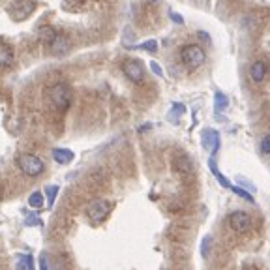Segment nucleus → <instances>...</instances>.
<instances>
[{
	"label": "nucleus",
	"instance_id": "f257e3e1",
	"mask_svg": "<svg viewBox=\"0 0 270 270\" xmlns=\"http://www.w3.org/2000/svg\"><path fill=\"white\" fill-rule=\"evenodd\" d=\"M47 99H49V105L57 111H66L72 105V99H74V92L72 88L64 83H55L47 88Z\"/></svg>",
	"mask_w": 270,
	"mask_h": 270
},
{
	"label": "nucleus",
	"instance_id": "cd10ccee",
	"mask_svg": "<svg viewBox=\"0 0 270 270\" xmlns=\"http://www.w3.org/2000/svg\"><path fill=\"white\" fill-rule=\"evenodd\" d=\"M242 270H259V269H255V267H246V269H242Z\"/></svg>",
	"mask_w": 270,
	"mask_h": 270
},
{
	"label": "nucleus",
	"instance_id": "f3484780",
	"mask_svg": "<svg viewBox=\"0 0 270 270\" xmlns=\"http://www.w3.org/2000/svg\"><path fill=\"white\" fill-rule=\"evenodd\" d=\"M28 205L32 207V209H41L43 207V195L39 193V192H34L32 195L28 197Z\"/></svg>",
	"mask_w": 270,
	"mask_h": 270
},
{
	"label": "nucleus",
	"instance_id": "f03ea898",
	"mask_svg": "<svg viewBox=\"0 0 270 270\" xmlns=\"http://www.w3.org/2000/svg\"><path fill=\"white\" fill-rule=\"evenodd\" d=\"M180 58H182V64H184L188 70H197L199 66H203L205 60H207V53L201 45L197 43H190V45H184L182 51H180Z\"/></svg>",
	"mask_w": 270,
	"mask_h": 270
},
{
	"label": "nucleus",
	"instance_id": "412c9836",
	"mask_svg": "<svg viewBox=\"0 0 270 270\" xmlns=\"http://www.w3.org/2000/svg\"><path fill=\"white\" fill-rule=\"evenodd\" d=\"M259 147H261V152H263V154H267V156H269L270 154V132L267 135H263V139H261V145H259Z\"/></svg>",
	"mask_w": 270,
	"mask_h": 270
},
{
	"label": "nucleus",
	"instance_id": "423d86ee",
	"mask_svg": "<svg viewBox=\"0 0 270 270\" xmlns=\"http://www.w3.org/2000/svg\"><path fill=\"white\" fill-rule=\"evenodd\" d=\"M122 72L132 83H141V81L145 79V68H143L141 62L135 60V58H128V60H124Z\"/></svg>",
	"mask_w": 270,
	"mask_h": 270
},
{
	"label": "nucleus",
	"instance_id": "2eb2a0df",
	"mask_svg": "<svg viewBox=\"0 0 270 270\" xmlns=\"http://www.w3.org/2000/svg\"><path fill=\"white\" fill-rule=\"evenodd\" d=\"M209 167H210V171L214 173L216 180H218V182H220V184L223 186V188H229V190L233 188V184H231V182H229V180H227V178H225V176H223V174H221V173L218 171V167H216V163H214V160H210V161H209Z\"/></svg>",
	"mask_w": 270,
	"mask_h": 270
},
{
	"label": "nucleus",
	"instance_id": "0eeeda50",
	"mask_svg": "<svg viewBox=\"0 0 270 270\" xmlns=\"http://www.w3.org/2000/svg\"><path fill=\"white\" fill-rule=\"evenodd\" d=\"M34 6H36L34 0H15L10 13L15 19H26L30 13L34 12Z\"/></svg>",
	"mask_w": 270,
	"mask_h": 270
},
{
	"label": "nucleus",
	"instance_id": "39448f33",
	"mask_svg": "<svg viewBox=\"0 0 270 270\" xmlns=\"http://www.w3.org/2000/svg\"><path fill=\"white\" fill-rule=\"evenodd\" d=\"M227 221H229V227L238 234L248 233L250 227H251V216L248 212H244V210H234V212H231Z\"/></svg>",
	"mask_w": 270,
	"mask_h": 270
},
{
	"label": "nucleus",
	"instance_id": "a211bd4d",
	"mask_svg": "<svg viewBox=\"0 0 270 270\" xmlns=\"http://www.w3.org/2000/svg\"><path fill=\"white\" fill-rule=\"evenodd\" d=\"M134 49H145V51H148V53H156V51H158V43H156V39H148V41L137 45Z\"/></svg>",
	"mask_w": 270,
	"mask_h": 270
},
{
	"label": "nucleus",
	"instance_id": "f8f14e48",
	"mask_svg": "<svg viewBox=\"0 0 270 270\" xmlns=\"http://www.w3.org/2000/svg\"><path fill=\"white\" fill-rule=\"evenodd\" d=\"M53 158L55 161H58V163H70V161H74V152L72 150H68V148H55L53 150Z\"/></svg>",
	"mask_w": 270,
	"mask_h": 270
},
{
	"label": "nucleus",
	"instance_id": "ddd939ff",
	"mask_svg": "<svg viewBox=\"0 0 270 270\" xmlns=\"http://www.w3.org/2000/svg\"><path fill=\"white\" fill-rule=\"evenodd\" d=\"M55 38H57V32H55L53 26H39V30H38V39H39L41 43L49 45Z\"/></svg>",
	"mask_w": 270,
	"mask_h": 270
},
{
	"label": "nucleus",
	"instance_id": "aec40b11",
	"mask_svg": "<svg viewBox=\"0 0 270 270\" xmlns=\"http://www.w3.org/2000/svg\"><path fill=\"white\" fill-rule=\"evenodd\" d=\"M210 246H212V238H210V236H205L203 242H201V255H203V257H209Z\"/></svg>",
	"mask_w": 270,
	"mask_h": 270
},
{
	"label": "nucleus",
	"instance_id": "6e6552de",
	"mask_svg": "<svg viewBox=\"0 0 270 270\" xmlns=\"http://www.w3.org/2000/svg\"><path fill=\"white\" fill-rule=\"evenodd\" d=\"M267 74H269V68H267V64L263 60H255L251 62V66H250V70H248V75H250V79L259 85V83H263L265 79H267Z\"/></svg>",
	"mask_w": 270,
	"mask_h": 270
},
{
	"label": "nucleus",
	"instance_id": "5701e85b",
	"mask_svg": "<svg viewBox=\"0 0 270 270\" xmlns=\"http://www.w3.org/2000/svg\"><path fill=\"white\" fill-rule=\"evenodd\" d=\"M231 190H233V192H234V193H236L238 197H242V199H246V201H250V203L253 201V197L250 195V193H248L246 190H242V188H238V186H233Z\"/></svg>",
	"mask_w": 270,
	"mask_h": 270
},
{
	"label": "nucleus",
	"instance_id": "9b49d317",
	"mask_svg": "<svg viewBox=\"0 0 270 270\" xmlns=\"http://www.w3.org/2000/svg\"><path fill=\"white\" fill-rule=\"evenodd\" d=\"M173 165H174V171H178L180 174H192V171H193V167H192V161H190V158H188V156H184V154L176 156Z\"/></svg>",
	"mask_w": 270,
	"mask_h": 270
},
{
	"label": "nucleus",
	"instance_id": "a878e982",
	"mask_svg": "<svg viewBox=\"0 0 270 270\" xmlns=\"http://www.w3.org/2000/svg\"><path fill=\"white\" fill-rule=\"evenodd\" d=\"M169 15H171V19L174 21V23H178V25H182L184 23V19L178 15V13H174V12H169Z\"/></svg>",
	"mask_w": 270,
	"mask_h": 270
},
{
	"label": "nucleus",
	"instance_id": "dca6fc26",
	"mask_svg": "<svg viewBox=\"0 0 270 270\" xmlns=\"http://www.w3.org/2000/svg\"><path fill=\"white\" fill-rule=\"evenodd\" d=\"M227 105H229V99L225 94H221V92H216L214 94V107H216V113H221V111L227 109Z\"/></svg>",
	"mask_w": 270,
	"mask_h": 270
},
{
	"label": "nucleus",
	"instance_id": "9d476101",
	"mask_svg": "<svg viewBox=\"0 0 270 270\" xmlns=\"http://www.w3.org/2000/svg\"><path fill=\"white\" fill-rule=\"evenodd\" d=\"M203 145L212 154H216L218 148H220V134L216 130H205L203 132Z\"/></svg>",
	"mask_w": 270,
	"mask_h": 270
},
{
	"label": "nucleus",
	"instance_id": "4be33fe9",
	"mask_svg": "<svg viewBox=\"0 0 270 270\" xmlns=\"http://www.w3.org/2000/svg\"><path fill=\"white\" fill-rule=\"evenodd\" d=\"M182 113H184V105L174 103V105H173V111L169 113V116H171L173 122H176V120H178V115H182Z\"/></svg>",
	"mask_w": 270,
	"mask_h": 270
},
{
	"label": "nucleus",
	"instance_id": "20e7f679",
	"mask_svg": "<svg viewBox=\"0 0 270 270\" xmlns=\"http://www.w3.org/2000/svg\"><path fill=\"white\" fill-rule=\"evenodd\" d=\"M111 209H113V203L105 201V199H98V201H94V203H90L86 207V216H88V220L94 221V223H101L109 216Z\"/></svg>",
	"mask_w": 270,
	"mask_h": 270
},
{
	"label": "nucleus",
	"instance_id": "7ed1b4c3",
	"mask_svg": "<svg viewBox=\"0 0 270 270\" xmlns=\"http://www.w3.org/2000/svg\"><path fill=\"white\" fill-rule=\"evenodd\" d=\"M17 165L28 176H38V174H41L43 169H45L43 161L39 160L38 156H34V154H19L17 156Z\"/></svg>",
	"mask_w": 270,
	"mask_h": 270
},
{
	"label": "nucleus",
	"instance_id": "4468645a",
	"mask_svg": "<svg viewBox=\"0 0 270 270\" xmlns=\"http://www.w3.org/2000/svg\"><path fill=\"white\" fill-rule=\"evenodd\" d=\"M12 62H13V49L8 43L0 41V66H10Z\"/></svg>",
	"mask_w": 270,
	"mask_h": 270
},
{
	"label": "nucleus",
	"instance_id": "6ab92c4d",
	"mask_svg": "<svg viewBox=\"0 0 270 270\" xmlns=\"http://www.w3.org/2000/svg\"><path fill=\"white\" fill-rule=\"evenodd\" d=\"M45 192H47V203H49V207H53L55 199H57V193H58V186H49Z\"/></svg>",
	"mask_w": 270,
	"mask_h": 270
},
{
	"label": "nucleus",
	"instance_id": "1a4fd4ad",
	"mask_svg": "<svg viewBox=\"0 0 270 270\" xmlns=\"http://www.w3.org/2000/svg\"><path fill=\"white\" fill-rule=\"evenodd\" d=\"M70 47H72L70 39H68L66 36H62V34H57V38L49 43L51 55H55V57H62V55H66V53L70 51Z\"/></svg>",
	"mask_w": 270,
	"mask_h": 270
},
{
	"label": "nucleus",
	"instance_id": "393cba45",
	"mask_svg": "<svg viewBox=\"0 0 270 270\" xmlns=\"http://www.w3.org/2000/svg\"><path fill=\"white\" fill-rule=\"evenodd\" d=\"M39 270H49V265H47V257H45V255L39 257Z\"/></svg>",
	"mask_w": 270,
	"mask_h": 270
},
{
	"label": "nucleus",
	"instance_id": "bb28decb",
	"mask_svg": "<svg viewBox=\"0 0 270 270\" xmlns=\"http://www.w3.org/2000/svg\"><path fill=\"white\" fill-rule=\"evenodd\" d=\"M2 197H4V188L0 186V199H2Z\"/></svg>",
	"mask_w": 270,
	"mask_h": 270
},
{
	"label": "nucleus",
	"instance_id": "b1692460",
	"mask_svg": "<svg viewBox=\"0 0 270 270\" xmlns=\"http://www.w3.org/2000/svg\"><path fill=\"white\" fill-rule=\"evenodd\" d=\"M150 70H152L154 74L158 75V77H161V75H163V72H161V68L158 66V64H156V62H150Z\"/></svg>",
	"mask_w": 270,
	"mask_h": 270
}]
</instances>
